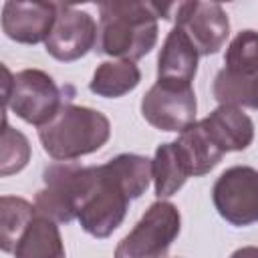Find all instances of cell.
I'll list each match as a JSON object with an SVG mask.
<instances>
[{
  "label": "cell",
  "mask_w": 258,
  "mask_h": 258,
  "mask_svg": "<svg viewBox=\"0 0 258 258\" xmlns=\"http://www.w3.org/2000/svg\"><path fill=\"white\" fill-rule=\"evenodd\" d=\"M226 71L240 77L258 75V30H240L226 48Z\"/></svg>",
  "instance_id": "20"
},
{
  "label": "cell",
  "mask_w": 258,
  "mask_h": 258,
  "mask_svg": "<svg viewBox=\"0 0 258 258\" xmlns=\"http://www.w3.org/2000/svg\"><path fill=\"white\" fill-rule=\"evenodd\" d=\"M28 161H30V143L22 131L12 129L8 125V117L4 111L2 147H0V175L8 177L12 173H18L26 167Z\"/></svg>",
  "instance_id": "21"
},
{
  "label": "cell",
  "mask_w": 258,
  "mask_h": 258,
  "mask_svg": "<svg viewBox=\"0 0 258 258\" xmlns=\"http://www.w3.org/2000/svg\"><path fill=\"white\" fill-rule=\"evenodd\" d=\"M218 214L232 226L244 228L258 222V169L234 165L220 173L212 187Z\"/></svg>",
  "instance_id": "6"
},
{
  "label": "cell",
  "mask_w": 258,
  "mask_h": 258,
  "mask_svg": "<svg viewBox=\"0 0 258 258\" xmlns=\"http://www.w3.org/2000/svg\"><path fill=\"white\" fill-rule=\"evenodd\" d=\"M139 83L141 71L133 60H105L95 69L89 89L97 97L117 99L131 93Z\"/></svg>",
  "instance_id": "16"
},
{
  "label": "cell",
  "mask_w": 258,
  "mask_h": 258,
  "mask_svg": "<svg viewBox=\"0 0 258 258\" xmlns=\"http://www.w3.org/2000/svg\"><path fill=\"white\" fill-rule=\"evenodd\" d=\"M12 254L14 258H67L56 222L36 214L20 236Z\"/></svg>",
  "instance_id": "15"
},
{
  "label": "cell",
  "mask_w": 258,
  "mask_h": 258,
  "mask_svg": "<svg viewBox=\"0 0 258 258\" xmlns=\"http://www.w3.org/2000/svg\"><path fill=\"white\" fill-rule=\"evenodd\" d=\"M202 125L224 153L244 151L254 141V123L240 107L218 105L202 119Z\"/></svg>",
  "instance_id": "13"
},
{
  "label": "cell",
  "mask_w": 258,
  "mask_h": 258,
  "mask_svg": "<svg viewBox=\"0 0 258 258\" xmlns=\"http://www.w3.org/2000/svg\"><path fill=\"white\" fill-rule=\"evenodd\" d=\"M189 173L175 149L173 141L161 143L155 149V157H153V187H155V196L161 198H169L173 196L177 189L183 187V183L187 181Z\"/></svg>",
  "instance_id": "17"
},
{
  "label": "cell",
  "mask_w": 258,
  "mask_h": 258,
  "mask_svg": "<svg viewBox=\"0 0 258 258\" xmlns=\"http://www.w3.org/2000/svg\"><path fill=\"white\" fill-rule=\"evenodd\" d=\"M81 167L83 165L73 161H54L44 169V187L34 196L36 214L46 216L56 224H69L77 220Z\"/></svg>",
  "instance_id": "9"
},
{
  "label": "cell",
  "mask_w": 258,
  "mask_h": 258,
  "mask_svg": "<svg viewBox=\"0 0 258 258\" xmlns=\"http://www.w3.org/2000/svg\"><path fill=\"white\" fill-rule=\"evenodd\" d=\"M212 93L220 105H232L240 109L242 107L258 109V75L240 77L222 69L214 79Z\"/></svg>",
  "instance_id": "19"
},
{
  "label": "cell",
  "mask_w": 258,
  "mask_h": 258,
  "mask_svg": "<svg viewBox=\"0 0 258 258\" xmlns=\"http://www.w3.org/2000/svg\"><path fill=\"white\" fill-rule=\"evenodd\" d=\"M175 26L181 28L200 56L216 54L230 36V20L218 2H181L175 8Z\"/></svg>",
  "instance_id": "10"
},
{
  "label": "cell",
  "mask_w": 258,
  "mask_h": 258,
  "mask_svg": "<svg viewBox=\"0 0 258 258\" xmlns=\"http://www.w3.org/2000/svg\"><path fill=\"white\" fill-rule=\"evenodd\" d=\"M0 246L2 252L12 254L20 236L36 216L34 204L24 198L16 196H2L0 198Z\"/></svg>",
  "instance_id": "18"
},
{
  "label": "cell",
  "mask_w": 258,
  "mask_h": 258,
  "mask_svg": "<svg viewBox=\"0 0 258 258\" xmlns=\"http://www.w3.org/2000/svg\"><path fill=\"white\" fill-rule=\"evenodd\" d=\"M163 10L151 2H101L97 52L119 60H137L157 44Z\"/></svg>",
  "instance_id": "2"
},
{
  "label": "cell",
  "mask_w": 258,
  "mask_h": 258,
  "mask_svg": "<svg viewBox=\"0 0 258 258\" xmlns=\"http://www.w3.org/2000/svg\"><path fill=\"white\" fill-rule=\"evenodd\" d=\"M111 137L107 115L97 109L64 103L50 123L38 129L42 149L54 161H75L99 151Z\"/></svg>",
  "instance_id": "3"
},
{
  "label": "cell",
  "mask_w": 258,
  "mask_h": 258,
  "mask_svg": "<svg viewBox=\"0 0 258 258\" xmlns=\"http://www.w3.org/2000/svg\"><path fill=\"white\" fill-rule=\"evenodd\" d=\"M99 26L95 18L75 6L56 4V18L48 38L44 40L46 52L60 62H73L97 46Z\"/></svg>",
  "instance_id": "7"
},
{
  "label": "cell",
  "mask_w": 258,
  "mask_h": 258,
  "mask_svg": "<svg viewBox=\"0 0 258 258\" xmlns=\"http://www.w3.org/2000/svg\"><path fill=\"white\" fill-rule=\"evenodd\" d=\"M179 230L181 216L177 206L157 200L117 244L115 258H165L169 246L179 236Z\"/></svg>",
  "instance_id": "5"
},
{
  "label": "cell",
  "mask_w": 258,
  "mask_h": 258,
  "mask_svg": "<svg viewBox=\"0 0 258 258\" xmlns=\"http://www.w3.org/2000/svg\"><path fill=\"white\" fill-rule=\"evenodd\" d=\"M175 149L189 173V177H200L210 173L226 155L210 137L202 121H194L189 127H185L177 139L173 141Z\"/></svg>",
  "instance_id": "14"
},
{
  "label": "cell",
  "mask_w": 258,
  "mask_h": 258,
  "mask_svg": "<svg viewBox=\"0 0 258 258\" xmlns=\"http://www.w3.org/2000/svg\"><path fill=\"white\" fill-rule=\"evenodd\" d=\"M198 58L200 52L196 50L187 34L181 28L173 26L167 32L157 56V81L189 87L198 73Z\"/></svg>",
  "instance_id": "12"
},
{
  "label": "cell",
  "mask_w": 258,
  "mask_h": 258,
  "mask_svg": "<svg viewBox=\"0 0 258 258\" xmlns=\"http://www.w3.org/2000/svg\"><path fill=\"white\" fill-rule=\"evenodd\" d=\"M4 111H12L24 123L44 127L60 111L62 91L54 79L40 69H24L12 75L4 67Z\"/></svg>",
  "instance_id": "4"
},
{
  "label": "cell",
  "mask_w": 258,
  "mask_h": 258,
  "mask_svg": "<svg viewBox=\"0 0 258 258\" xmlns=\"http://www.w3.org/2000/svg\"><path fill=\"white\" fill-rule=\"evenodd\" d=\"M196 111L198 101L191 85L181 87L157 81L141 99L143 119L159 131L181 133L196 121Z\"/></svg>",
  "instance_id": "8"
},
{
  "label": "cell",
  "mask_w": 258,
  "mask_h": 258,
  "mask_svg": "<svg viewBox=\"0 0 258 258\" xmlns=\"http://www.w3.org/2000/svg\"><path fill=\"white\" fill-rule=\"evenodd\" d=\"M153 179V159L119 153L103 165L81 169L77 220L93 238H109L125 220L129 202L141 198Z\"/></svg>",
  "instance_id": "1"
},
{
  "label": "cell",
  "mask_w": 258,
  "mask_h": 258,
  "mask_svg": "<svg viewBox=\"0 0 258 258\" xmlns=\"http://www.w3.org/2000/svg\"><path fill=\"white\" fill-rule=\"evenodd\" d=\"M230 258H258V246H242L234 250Z\"/></svg>",
  "instance_id": "22"
},
{
  "label": "cell",
  "mask_w": 258,
  "mask_h": 258,
  "mask_svg": "<svg viewBox=\"0 0 258 258\" xmlns=\"http://www.w3.org/2000/svg\"><path fill=\"white\" fill-rule=\"evenodd\" d=\"M56 18L54 2H16L8 0L2 6V30L20 44L44 42Z\"/></svg>",
  "instance_id": "11"
}]
</instances>
